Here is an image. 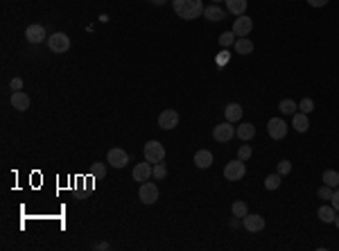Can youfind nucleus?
<instances>
[{"label": "nucleus", "mask_w": 339, "mask_h": 251, "mask_svg": "<svg viewBox=\"0 0 339 251\" xmlns=\"http://www.w3.org/2000/svg\"><path fill=\"white\" fill-rule=\"evenodd\" d=\"M172 9L179 18L195 20L204 16V2L202 0H172Z\"/></svg>", "instance_id": "1"}, {"label": "nucleus", "mask_w": 339, "mask_h": 251, "mask_svg": "<svg viewBox=\"0 0 339 251\" xmlns=\"http://www.w3.org/2000/svg\"><path fill=\"white\" fill-rule=\"evenodd\" d=\"M48 48H50V52H54V54H64V52H68V48H70L68 34H64V32H54V34H50Z\"/></svg>", "instance_id": "2"}, {"label": "nucleus", "mask_w": 339, "mask_h": 251, "mask_svg": "<svg viewBox=\"0 0 339 251\" xmlns=\"http://www.w3.org/2000/svg\"><path fill=\"white\" fill-rule=\"evenodd\" d=\"M165 158V147L158 140H147L145 143V161L149 163H161Z\"/></svg>", "instance_id": "3"}, {"label": "nucleus", "mask_w": 339, "mask_h": 251, "mask_svg": "<svg viewBox=\"0 0 339 251\" xmlns=\"http://www.w3.org/2000/svg\"><path fill=\"white\" fill-rule=\"evenodd\" d=\"M138 199L143 204H154L158 202V186L154 181H143L140 183V190H138Z\"/></svg>", "instance_id": "4"}, {"label": "nucleus", "mask_w": 339, "mask_h": 251, "mask_svg": "<svg viewBox=\"0 0 339 251\" xmlns=\"http://www.w3.org/2000/svg\"><path fill=\"white\" fill-rule=\"evenodd\" d=\"M233 136H235V127H233V123H220L215 129H213V138H215L217 143H231Z\"/></svg>", "instance_id": "5"}, {"label": "nucleus", "mask_w": 339, "mask_h": 251, "mask_svg": "<svg viewBox=\"0 0 339 251\" xmlns=\"http://www.w3.org/2000/svg\"><path fill=\"white\" fill-rule=\"evenodd\" d=\"M246 174V167H244V161H231V163H226L224 167V179L226 181H240L242 177Z\"/></svg>", "instance_id": "6"}, {"label": "nucleus", "mask_w": 339, "mask_h": 251, "mask_svg": "<svg viewBox=\"0 0 339 251\" xmlns=\"http://www.w3.org/2000/svg\"><path fill=\"white\" fill-rule=\"evenodd\" d=\"M107 163L111 167H115V170H122L129 163V154L120 147H113V149H109V154H107Z\"/></svg>", "instance_id": "7"}, {"label": "nucleus", "mask_w": 339, "mask_h": 251, "mask_svg": "<svg viewBox=\"0 0 339 251\" xmlns=\"http://www.w3.org/2000/svg\"><path fill=\"white\" fill-rule=\"evenodd\" d=\"M267 131H269V136L274 138V140H283V138L287 136V125L283 118H271L269 123H267Z\"/></svg>", "instance_id": "8"}, {"label": "nucleus", "mask_w": 339, "mask_h": 251, "mask_svg": "<svg viewBox=\"0 0 339 251\" xmlns=\"http://www.w3.org/2000/svg\"><path fill=\"white\" fill-rule=\"evenodd\" d=\"M251 30H253V20L246 14L237 16V18L233 20V32H235V36H249Z\"/></svg>", "instance_id": "9"}, {"label": "nucleus", "mask_w": 339, "mask_h": 251, "mask_svg": "<svg viewBox=\"0 0 339 251\" xmlns=\"http://www.w3.org/2000/svg\"><path fill=\"white\" fill-rule=\"evenodd\" d=\"M177 125H179V114L174 111V109H165V111L158 116V127L161 129H167V131H170V129H174Z\"/></svg>", "instance_id": "10"}, {"label": "nucleus", "mask_w": 339, "mask_h": 251, "mask_svg": "<svg viewBox=\"0 0 339 251\" xmlns=\"http://www.w3.org/2000/svg\"><path fill=\"white\" fill-rule=\"evenodd\" d=\"M242 227H244L249 233H258V231H262V229H265V217L249 215V213H246V215L242 217Z\"/></svg>", "instance_id": "11"}, {"label": "nucleus", "mask_w": 339, "mask_h": 251, "mask_svg": "<svg viewBox=\"0 0 339 251\" xmlns=\"http://www.w3.org/2000/svg\"><path fill=\"white\" fill-rule=\"evenodd\" d=\"M154 174V167H152V163L149 161H145V163H138L136 167H133V172H131V177H133V181H149V177Z\"/></svg>", "instance_id": "12"}, {"label": "nucleus", "mask_w": 339, "mask_h": 251, "mask_svg": "<svg viewBox=\"0 0 339 251\" xmlns=\"http://www.w3.org/2000/svg\"><path fill=\"white\" fill-rule=\"evenodd\" d=\"M45 36H48V34H45V27H43V25H30V27L25 30V39L30 41L32 45L43 43Z\"/></svg>", "instance_id": "13"}, {"label": "nucleus", "mask_w": 339, "mask_h": 251, "mask_svg": "<svg viewBox=\"0 0 339 251\" xmlns=\"http://www.w3.org/2000/svg\"><path fill=\"white\" fill-rule=\"evenodd\" d=\"M9 102H11V107H14L16 111H27V109H30V95L23 93V91H14L11 98H9Z\"/></svg>", "instance_id": "14"}, {"label": "nucleus", "mask_w": 339, "mask_h": 251, "mask_svg": "<svg viewBox=\"0 0 339 251\" xmlns=\"http://www.w3.org/2000/svg\"><path fill=\"white\" fill-rule=\"evenodd\" d=\"M204 18H208V20H213V23H220V20H224L226 18V9H222L220 5H208V7H204Z\"/></svg>", "instance_id": "15"}, {"label": "nucleus", "mask_w": 339, "mask_h": 251, "mask_svg": "<svg viewBox=\"0 0 339 251\" xmlns=\"http://www.w3.org/2000/svg\"><path fill=\"white\" fill-rule=\"evenodd\" d=\"M213 152H208V149H197L195 152V165L199 167V170H206V167L213 165Z\"/></svg>", "instance_id": "16"}, {"label": "nucleus", "mask_w": 339, "mask_h": 251, "mask_svg": "<svg viewBox=\"0 0 339 251\" xmlns=\"http://www.w3.org/2000/svg\"><path fill=\"white\" fill-rule=\"evenodd\" d=\"M242 114H244V109H242L237 102H231L228 107L224 109V116H226L228 123H237V120H242Z\"/></svg>", "instance_id": "17"}, {"label": "nucleus", "mask_w": 339, "mask_h": 251, "mask_svg": "<svg viewBox=\"0 0 339 251\" xmlns=\"http://www.w3.org/2000/svg\"><path fill=\"white\" fill-rule=\"evenodd\" d=\"M235 136L240 138V140H244V143H246V140H251V138L256 136V127H253L251 123H242L240 127L235 129Z\"/></svg>", "instance_id": "18"}, {"label": "nucleus", "mask_w": 339, "mask_h": 251, "mask_svg": "<svg viewBox=\"0 0 339 251\" xmlns=\"http://www.w3.org/2000/svg\"><path fill=\"white\" fill-rule=\"evenodd\" d=\"M292 127L296 129V131L305 133L310 129V120H308V114H294L292 116Z\"/></svg>", "instance_id": "19"}, {"label": "nucleus", "mask_w": 339, "mask_h": 251, "mask_svg": "<svg viewBox=\"0 0 339 251\" xmlns=\"http://www.w3.org/2000/svg\"><path fill=\"white\" fill-rule=\"evenodd\" d=\"M226 9H228V14L242 16L246 11V0H226Z\"/></svg>", "instance_id": "20"}, {"label": "nucleus", "mask_w": 339, "mask_h": 251, "mask_svg": "<svg viewBox=\"0 0 339 251\" xmlns=\"http://www.w3.org/2000/svg\"><path fill=\"white\" fill-rule=\"evenodd\" d=\"M233 48H235L237 54H251V52H253V43H251L249 36H240V39L235 41V45H233Z\"/></svg>", "instance_id": "21"}, {"label": "nucleus", "mask_w": 339, "mask_h": 251, "mask_svg": "<svg viewBox=\"0 0 339 251\" xmlns=\"http://www.w3.org/2000/svg\"><path fill=\"white\" fill-rule=\"evenodd\" d=\"M317 215H319V220L324 222V224H335V217H337V211H335L333 206H321L319 211H317Z\"/></svg>", "instance_id": "22"}, {"label": "nucleus", "mask_w": 339, "mask_h": 251, "mask_svg": "<svg viewBox=\"0 0 339 251\" xmlns=\"http://www.w3.org/2000/svg\"><path fill=\"white\" fill-rule=\"evenodd\" d=\"M296 109H299V104H296L294 100H280V104H278V111L285 116H294Z\"/></svg>", "instance_id": "23"}, {"label": "nucleus", "mask_w": 339, "mask_h": 251, "mask_svg": "<svg viewBox=\"0 0 339 251\" xmlns=\"http://www.w3.org/2000/svg\"><path fill=\"white\" fill-rule=\"evenodd\" d=\"M324 183L330 188H339V172H335V170H326L324 172Z\"/></svg>", "instance_id": "24"}, {"label": "nucleus", "mask_w": 339, "mask_h": 251, "mask_svg": "<svg viewBox=\"0 0 339 251\" xmlns=\"http://www.w3.org/2000/svg\"><path fill=\"white\" fill-rule=\"evenodd\" d=\"M280 181H283V177H280L278 172H276V174H269V177L265 179V188H267V190H278V188H280Z\"/></svg>", "instance_id": "25"}, {"label": "nucleus", "mask_w": 339, "mask_h": 251, "mask_svg": "<svg viewBox=\"0 0 339 251\" xmlns=\"http://www.w3.org/2000/svg\"><path fill=\"white\" fill-rule=\"evenodd\" d=\"M231 213H233L235 217H244L246 213H249V206H246V202H233Z\"/></svg>", "instance_id": "26"}, {"label": "nucleus", "mask_w": 339, "mask_h": 251, "mask_svg": "<svg viewBox=\"0 0 339 251\" xmlns=\"http://www.w3.org/2000/svg\"><path fill=\"white\" fill-rule=\"evenodd\" d=\"M235 32H224V34H222L220 36V45H222V48H228V45H235Z\"/></svg>", "instance_id": "27"}, {"label": "nucleus", "mask_w": 339, "mask_h": 251, "mask_svg": "<svg viewBox=\"0 0 339 251\" xmlns=\"http://www.w3.org/2000/svg\"><path fill=\"white\" fill-rule=\"evenodd\" d=\"M154 179H158V181H161V179H165L167 177V167H165V163H154V174H152Z\"/></svg>", "instance_id": "28"}, {"label": "nucleus", "mask_w": 339, "mask_h": 251, "mask_svg": "<svg viewBox=\"0 0 339 251\" xmlns=\"http://www.w3.org/2000/svg\"><path fill=\"white\" fill-rule=\"evenodd\" d=\"M299 109H301V114H312V111H315V100L303 98L299 102Z\"/></svg>", "instance_id": "29"}, {"label": "nucleus", "mask_w": 339, "mask_h": 251, "mask_svg": "<svg viewBox=\"0 0 339 251\" xmlns=\"http://www.w3.org/2000/svg\"><path fill=\"white\" fill-rule=\"evenodd\" d=\"M251 154H253L251 145H240V147H237V158H240V161H249Z\"/></svg>", "instance_id": "30"}, {"label": "nucleus", "mask_w": 339, "mask_h": 251, "mask_svg": "<svg viewBox=\"0 0 339 251\" xmlns=\"http://www.w3.org/2000/svg\"><path fill=\"white\" fill-rule=\"evenodd\" d=\"M91 174L102 179L104 174H107V165H104V163H93V165H91Z\"/></svg>", "instance_id": "31"}, {"label": "nucleus", "mask_w": 339, "mask_h": 251, "mask_svg": "<svg viewBox=\"0 0 339 251\" xmlns=\"http://www.w3.org/2000/svg\"><path fill=\"white\" fill-rule=\"evenodd\" d=\"M333 192H335V188H330V186H326V183H324V186L319 188V199H324V202H328V199L333 197Z\"/></svg>", "instance_id": "32"}, {"label": "nucleus", "mask_w": 339, "mask_h": 251, "mask_svg": "<svg viewBox=\"0 0 339 251\" xmlns=\"http://www.w3.org/2000/svg\"><path fill=\"white\" fill-rule=\"evenodd\" d=\"M290 172H292V163L287 161V158H285V161H280L278 163V174H280V177H285V174H290Z\"/></svg>", "instance_id": "33"}, {"label": "nucleus", "mask_w": 339, "mask_h": 251, "mask_svg": "<svg viewBox=\"0 0 339 251\" xmlns=\"http://www.w3.org/2000/svg\"><path fill=\"white\" fill-rule=\"evenodd\" d=\"M330 206H333L335 211L339 213V190H335V192H333V197H330Z\"/></svg>", "instance_id": "34"}, {"label": "nucleus", "mask_w": 339, "mask_h": 251, "mask_svg": "<svg viewBox=\"0 0 339 251\" xmlns=\"http://www.w3.org/2000/svg\"><path fill=\"white\" fill-rule=\"evenodd\" d=\"M9 86H11V91H20V89H23V79H20V77H14V79L9 82Z\"/></svg>", "instance_id": "35"}, {"label": "nucleus", "mask_w": 339, "mask_h": 251, "mask_svg": "<svg viewBox=\"0 0 339 251\" xmlns=\"http://www.w3.org/2000/svg\"><path fill=\"white\" fill-rule=\"evenodd\" d=\"M228 57H231V54L226 52V50H224V52H220V57H217V64H220V66H224L226 61H228Z\"/></svg>", "instance_id": "36"}, {"label": "nucleus", "mask_w": 339, "mask_h": 251, "mask_svg": "<svg viewBox=\"0 0 339 251\" xmlns=\"http://www.w3.org/2000/svg\"><path fill=\"white\" fill-rule=\"evenodd\" d=\"M308 2H310L312 7H326V5L330 2V0H308Z\"/></svg>", "instance_id": "37"}, {"label": "nucleus", "mask_w": 339, "mask_h": 251, "mask_svg": "<svg viewBox=\"0 0 339 251\" xmlns=\"http://www.w3.org/2000/svg\"><path fill=\"white\" fill-rule=\"evenodd\" d=\"M149 2H152V5H158V7H161V5H165V2H170V0H149Z\"/></svg>", "instance_id": "38"}, {"label": "nucleus", "mask_w": 339, "mask_h": 251, "mask_svg": "<svg viewBox=\"0 0 339 251\" xmlns=\"http://www.w3.org/2000/svg\"><path fill=\"white\" fill-rule=\"evenodd\" d=\"M95 249H104V251H107L109 249V242H100V245H95Z\"/></svg>", "instance_id": "39"}, {"label": "nucleus", "mask_w": 339, "mask_h": 251, "mask_svg": "<svg viewBox=\"0 0 339 251\" xmlns=\"http://www.w3.org/2000/svg\"><path fill=\"white\" fill-rule=\"evenodd\" d=\"M335 227H337V229H339V215H337V217H335Z\"/></svg>", "instance_id": "40"}, {"label": "nucleus", "mask_w": 339, "mask_h": 251, "mask_svg": "<svg viewBox=\"0 0 339 251\" xmlns=\"http://www.w3.org/2000/svg\"><path fill=\"white\" fill-rule=\"evenodd\" d=\"M213 2H215V5H217V2H220V0H213Z\"/></svg>", "instance_id": "41"}]
</instances>
